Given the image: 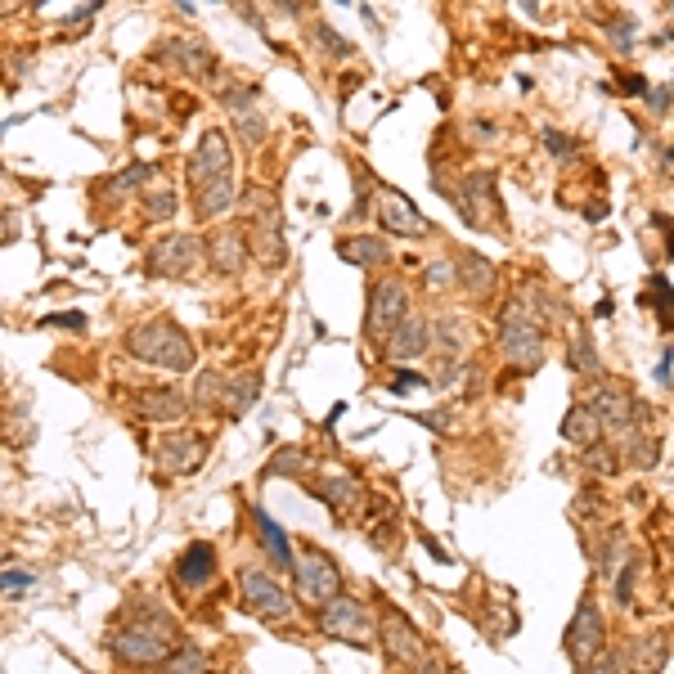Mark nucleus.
<instances>
[{
    "label": "nucleus",
    "instance_id": "obj_1",
    "mask_svg": "<svg viewBox=\"0 0 674 674\" xmlns=\"http://www.w3.org/2000/svg\"><path fill=\"white\" fill-rule=\"evenodd\" d=\"M180 643H185L180 621L162 603H153V598H131L127 612H122V621L112 625L108 638H103V647L112 652V661H118V665H136V670L167 665V656Z\"/></svg>",
    "mask_w": 674,
    "mask_h": 674
},
{
    "label": "nucleus",
    "instance_id": "obj_2",
    "mask_svg": "<svg viewBox=\"0 0 674 674\" xmlns=\"http://www.w3.org/2000/svg\"><path fill=\"white\" fill-rule=\"evenodd\" d=\"M548 328L517 301L508 297L495 315V337H499V356L517 369V374H535L544 360H548Z\"/></svg>",
    "mask_w": 674,
    "mask_h": 674
},
{
    "label": "nucleus",
    "instance_id": "obj_3",
    "mask_svg": "<svg viewBox=\"0 0 674 674\" xmlns=\"http://www.w3.org/2000/svg\"><path fill=\"white\" fill-rule=\"evenodd\" d=\"M235 211L244 216V235H248L252 257H257L266 270L284 266V261H288V248H284V216H279V198H275L266 185H252V189H244V198H239V207H235Z\"/></svg>",
    "mask_w": 674,
    "mask_h": 674
},
{
    "label": "nucleus",
    "instance_id": "obj_4",
    "mask_svg": "<svg viewBox=\"0 0 674 674\" xmlns=\"http://www.w3.org/2000/svg\"><path fill=\"white\" fill-rule=\"evenodd\" d=\"M127 351L153 369H171V374H185L194 369V343H189V333L171 319H149V324H136L127 333Z\"/></svg>",
    "mask_w": 674,
    "mask_h": 674
},
{
    "label": "nucleus",
    "instance_id": "obj_5",
    "mask_svg": "<svg viewBox=\"0 0 674 674\" xmlns=\"http://www.w3.org/2000/svg\"><path fill=\"white\" fill-rule=\"evenodd\" d=\"M378 647L391 665H409V670H449L440 661V652L418 634V625L400 612V607H383L378 616Z\"/></svg>",
    "mask_w": 674,
    "mask_h": 674
},
{
    "label": "nucleus",
    "instance_id": "obj_6",
    "mask_svg": "<svg viewBox=\"0 0 674 674\" xmlns=\"http://www.w3.org/2000/svg\"><path fill=\"white\" fill-rule=\"evenodd\" d=\"M293 585H297V603H306L310 612L333 603L343 594V572H337V562L315 548V544H301L297 548V562H293Z\"/></svg>",
    "mask_w": 674,
    "mask_h": 674
},
{
    "label": "nucleus",
    "instance_id": "obj_7",
    "mask_svg": "<svg viewBox=\"0 0 674 674\" xmlns=\"http://www.w3.org/2000/svg\"><path fill=\"white\" fill-rule=\"evenodd\" d=\"M414 310V293L400 275H383L369 284V310H365V337L374 347L387 343V333Z\"/></svg>",
    "mask_w": 674,
    "mask_h": 674
},
{
    "label": "nucleus",
    "instance_id": "obj_8",
    "mask_svg": "<svg viewBox=\"0 0 674 674\" xmlns=\"http://www.w3.org/2000/svg\"><path fill=\"white\" fill-rule=\"evenodd\" d=\"M315 625H319L328 638L351 643V647H374V634H378L374 612H369L360 598H351V594H337L333 603L315 607Z\"/></svg>",
    "mask_w": 674,
    "mask_h": 674
},
{
    "label": "nucleus",
    "instance_id": "obj_9",
    "mask_svg": "<svg viewBox=\"0 0 674 674\" xmlns=\"http://www.w3.org/2000/svg\"><path fill=\"white\" fill-rule=\"evenodd\" d=\"M603 647H607V621H603L598 598L585 594L581 607H576V616H572V625H567V634H562V652H567V661L576 670H594L598 656H603Z\"/></svg>",
    "mask_w": 674,
    "mask_h": 674
},
{
    "label": "nucleus",
    "instance_id": "obj_10",
    "mask_svg": "<svg viewBox=\"0 0 674 674\" xmlns=\"http://www.w3.org/2000/svg\"><path fill=\"white\" fill-rule=\"evenodd\" d=\"M585 400H589V409L598 414V423H603V432H607L612 440H616L621 432H630L634 423H652V405L638 400L625 383L603 378V383H594V391H589Z\"/></svg>",
    "mask_w": 674,
    "mask_h": 674
},
{
    "label": "nucleus",
    "instance_id": "obj_11",
    "mask_svg": "<svg viewBox=\"0 0 674 674\" xmlns=\"http://www.w3.org/2000/svg\"><path fill=\"white\" fill-rule=\"evenodd\" d=\"M449 207L459 211V220L468 225V230H490V225L499 220V180L490 167H477L459 180V189L449 194Z\"/></svg>",
    "mask_w": 674,
    "mask_h": 674
},
{
    "label": "nucleus",
    "instance_id": "obj_12",
    "mask_svg": "<svg viewBox=\"0 0 674 674\" xmlns=\"http://www.w3.org/2000/svg\"><path fill=\"white\" fill-rule=\"evenodd\" d=\"M239 598H244V607H248L257 621H266V625H288V621H293V607H297V594H288L275 576H266V572H257V567L239 572Z\"/></svg>",
    "mask_w": 674,
    "mask_h": 674
},
{
    "label": "nucleus",
    "instance_id": "obj_13",
    "mask_svg": "<svg viewBox=\"0 0 674 674\" xmlns=\"http://www.w3.org/2000/svg\"><path fill=\"white\" fill-rule=\"evenodd\" d=\"M374 211H378V225H383L391 239H414V244H423V239L436 235V225L409 202V194H400V189H391V185H378Z\"/></svg>",
    "mask_w": 674,
    "mask_h": 674
},
{
    "label": "nucleus",
    "instance_id": "obj_14",
    "mask_svg": "<svg viewBox=\"0 0 674 674\" xmlns=\"http://www.w3.org/2000/svg\"><path fill=\"white\" fill-rule=\"evenodd\" d=\"M310 495L333 513V522H360L365 517V504H369V490H365V482L360 477H351V473H324V477H315L310 482Z\"/></svg>",
    "mask_w": 674,
    "mask_h": 674
},
{
    "label": "nucleus",
    "instance_id": "obj_15",
    "mask_svg": "<svg viewBox=\"0 0 674 674\" xmlns=\"http://www.w3.org/2000/svg\"><path fill=\"white\" fill-rule=\"evenodd\" d=\"M225 180H235V149L230 140H225V131H202L194 158H189V185L194 194L198 189H211V185H225Z\"/></svg>",
    "mask_w": 674,
    "mask_h": 674
},
{
    "label": "nucleus",
    "instance_id": "obj_16",
    "mask_svg": "<svg viewBox=\"0 0 674 674\" xmlns=\"http://www.w3.org/2000/svg\"><path fill=\"white\" fill-rule=\"evenodd\" d=\"M198 257L202 252H198L194 235H162L145 252V275L149 279H185V275H194Z\"/></svg>",
    "mask_w": 674,
    "mask_h": 674
},
{
    "label": "nucleus",
    "instance_id": "obj_17",
    "mask_svg": "<svg viewBox=\"0 0 674 674\" xmlns=\"http://www.w3.org/2000/svg\"><path fill=\"white\" fill-rule=\"evenodd\" d=\"M432 319L423 315V310H409L391 333H387V343L378 347L383 351V360L387 365H414V360H423L427 351H432Z\"/></svg>",
    "mask_w": 674,
    "mask_h": 674
},
{
    "label": "nucleus",
    "instance_id": "obj_18",
    "mask_svg": "<svg viewBox=\"0 0 674 674\" xmlns=\"http://www.w3.org/2000/svg\"><path fill=\"white\" fill-rule=\"evenodd\" d=\"M153 459H158V468H162L167 477H189V473H198L202 459H207V436L176 427V432H167V436L158 440Z\"/></svg>",
    "mask_w": 674,
    "mask_h": 674
},
{
    "label": "nucleus",
    "instance_id": "obj_19",
    "mask_svg": "<svg viewBox=\"0 0 674 674\" xmlns=\"http://www.w3.org/2000/svg\"><path fill=\"white\" fill-rule=\"evenodd\" d=\"M202 252H207V266H211L216 275H225V279L244 275V266H248V257H252L244 230H216V235L202 244Z\"/></svg>",
    "mask_w": 674,
    "mask_h": 674
},
{
    "label": "nucleus",
    "instance_id": "obj_20",
    "mask_svg": "<svg viewBox=\"0 0 674 674\" xmlns=\"http://www.w3.org/2000/svg\"><path fill=\"white\" fill-rule=\"evenodd\" d=\"M455 279H459V288H464L473 301H490V297H495V288H499V270H495V261H490V257H482V252H473V248H464V252L455 257Z\"/></svg>",
    "mask_w": 674,
    "mask_h": 674
},
{
    "label": "nucleus",
    "instance_id": "obj_21",
    "mask_svg": "<svg viewBox=\"0 0 674 674\" xmlns=\"http://www.w3.org/2000/svg\"><path fill=\"white\" fill-rule=\"evenodd\" d=\"M171 576H176V585H180V589H207V585L216 581V548H211L207 539L185 544V553L176 557Z\"/></svg>",
    "mask_w": 674,
    "mask_h": 674
},
{
    "label": "nucleus",
    "instance_id": "obj_22",
    "mask_svg": "<svg viewBox=\"0 0 674 674\" xmlns=\"http://www.w3.org/2000/svg\"><path fill=\"white\" fill-rule=\"evenodd\" d=\"M513 297H517V301H522V306H526L544 328H562V324H567V315H572V306H567V301H562L548 284L531 279V275L517 284V293H513Z\"/></svg>",
    "mask_w": 674,
    "mask_h": 674
},
{
    "label": "nucleus",
    "instance_id": "obj_23",
    "mask_svg": "<svg viewBox=\"0 0 674 674\" xmlns=\"http://www.w3.org/2000/svg\"><path fill=\"white\" fill-rule=\"evenodd\" d=\"M337 257L351 261L356 270H387L391 266V244L383 235H347V239H337Z\"/></svg>",
    "mask_w": 674,
    "mask_h": 674
},
{
    "label": "nucleus",
    "instance_id": "obj_24",
    "mask_svg": "<svg viewBox=\"0 0 674 674\" xmlns=\"http://www.w3.org/2000/svg\"><path fill=\"white\" fill-rule=\"evenodd\" d=\"M136 414L145 423H171L176 427L189 414V400L176 387H145V391H136Z\"/></svg>",
    "mask_w": 674,
    "mask_h": 674
},
{
    "label": "nucleus",
    "instance_id": "obj_25",
    "mask_svg": "<svg viewBox=\"0 0 674 674\" xmlns=\"http://www.w3.org/2000/svg\"><path fill=\"white\" fill-rule=\"evenodd\" d=\"M252 522H257V535H261V548H266V557H270V567H279V572H293V562H297V548H293V539H288V531L266 513V508H257L252 513Z\"/></svg>",
    "mask_w": 674,
    "mask_h": 674
},
{
    "label": "nucleus",
    "instance_id": "obj_26",
    "mask_svg": "<svg viewBox=\"0 0 674 674\" xmlns=\"http://www.w3.org/2000/svg\"><path fill=\"white\" fill-rule=\"evenodd\" d=\"M261 396V378L257 374H235L220 383V414L225 418H244Z\"/></svg>",
    "mask_w": 674,
    "mask_h": 674
},
{
    "label": "nucleus",
    "instance_id": "obj_27",
    "mask_svg": "<svg viewBox=\"0 0 674 674\" xmlns=\"http://www.w3.org/2000/svg\"><path fill=\"white\" fill-rule=\"evenodd\" d=\"M432 351L436 356H449V360H464L468 356V324L459 319V315H440V319H432Z\"/></svg>",
    "mask_w": 674,
    "mask_h": 674
},
{
    "label": "nucleus",
    "instance_id": "obj_28",
    "mask_svg": "<svg viewBox=\"0 0 674 674\" xmlns=\"http://www.w3.org/2000/svg\"><path fill=\"white\" fill-rule=\"evenodd\" d=\"M581 468H585L589 477H616V473L625 468L621 445H616L612 436H598L594 445H585V449H581Z\"/></svg>",
    "mask_w": 674,
    "mask_h": 674
},
{
    "label": "nucleus",
    "instance_id": "obj_29",
    "mask_svg": "<svg viewBox=\"0 0 674 674\" xmlns=\"http://www.w3.org/2000/svg\"><path fill=\"white\" fill-rule=\"evenodd\" d=\"M562 436L585 449V445H594V440H598V436H607V432H603L598 414L589 409V400H576V405L567 409V418H562Z\"/></svg>",
    "mask_w": 674,
    "mask_h": 674
},
{
    "label": "nucleus",
    "instance_id": "obj_30",
    "mask_svg": "<svg viewBox=\"0 0 674 674\" xmlns=\"http://www.w3.org/2000/svg\"><path fill=\"white\" fill-rule=\"evenodd\" d=\"M567 369H572V374H585V378L603 374L598 347H594V337H589V328H585V324H576V333H572V347H567Z\"/></svg>",
    "mask_w": 674,
    "mask_h": 674
},
{
    "label": "nucleus",
    "instance_id": "obj_31",
    "mask_svg": "<svg viewBox=\"0 0 674 674\" xmlns=\"http://www.w3.org/2000/svg\"><path fill=\"white\" fill-rule=\"evenodd\" d=\"M643 306L656 310V324L661 333H674V284L665 275H652L647 288H643Z\"/></svg>",
    "mask_w": 674,
    "mask_h": 674
},
{
    "label": "nucleus",
    "instance_id": "obj_32",
    "mask_svg": "<svg viewBox=\"0 0 674 674\" xmlns=\"http://www.w3.org/2000/svg\"><path fill=\"white\" fill-rule=\"evenodd\" d=\"M149 180H153V167H149V162H131V167H127L122 176H112V180H103V185H99L95 194H103V198H112L108 207H118V202H122V198H127L131 189H140V185H149Z\"/></svg>",
    "mask_w": 674,
    "mask_h": 674
},
{
    "label": "nucleus",
    "instance_id": "obj_33",
    "mask_svg": "<svg viewBox=\"0 0 674 674\" xmlns=\"http://www.w3.org/2000/svg\"><path fill=\"white\" fill-rule=\"evenodd\" d=\"M351 180H356V202H351L347 220H365V216L374 211V202H378V180L369 176L365 162H351Z\"/></svg>",
    "mask_w": 674,
    "mask_h": 674
},
{
    "label": "nucleus",
    "instance_id": "obj_34",
    "mask_svg": "<svg viewBox=\"0 0 674 674\" xmlns=\"http://www.w3.org/2000/svg\"><path fill=\"white\" fill-rule=\"evenodd\" d=\"M310 46L319 50V59H333V63H337V59H356V46H351L347 37H337L328 23H315V28H310Z\"/></svg>",
    "mask_w": 674,
    "mask_h": 674
},
{
    "label": "nucleus",
    "instance_id": "obj_35",
    "mask_svg": "<svg viewBox=\"0 0 674 674\" xmlns=\"http://www.w3.org/2000/svg\"><path fill=\"white\" fill-rule=\"evenodd\" d=\"M539 145H544V149H548V158H553V162H562V167L581 158V145H576L567 131H557V127H544V131H539Z\"/></svg>",
    "mask_w": 674,
    "mask_h": 674
},
{
    "label": "nucleus",
    "instance_id": "obj_36",
    "mask_svg": "<svg viewBox=\"0 0 674 674\" xmlns=\"http://www.w3.org/2000/svg\"><path fill=\"white\" fill-rule=\"evenodd\" d=\"M418 387H432V378L418 374V369H409V365H391V369H387V391H391V396H409V391H418Z\"/></svg>",
    "mask_w": 674,
    "mask_h": 674
},
{
    "label": "nucleus",
    "instance_id": "obj_37",
    "mask_svg": "<svg viewBox=\"0 0 674 674\" xmlns=\"http://www.w3.org/2000/svg\"><path fill=\"white\" fill-rule=\"evenodd\" d=\"M235 127H239V136H248V145H261V140H266V131H270L266 112H257V103H248V108H239V112H235Z\"/></svg>",
    "mask_w": 674,
    "mask_h": 674
},
{
    "label": "nucleus",
    "instance_id": "obj_38",
    "mask_svg": "<svg viewBox=\"0 0 674 674\" xmlns=\"http://www.w3.org/2000/svg\"><path fill=\"white\" fill-rule=\"evenodd\" d=\"M176 207H180L176 189H158V194H149V198H145L140 216H145V220H171V216H176Z\"/></svg>",
    "mask_w": 674,
    "mask_h": 674
},
{
    "label": "nucleus",
    "instance_id": "obj_39",
    "mask_svg": "<svg viewBox=\"0 0 674 674\" xmlns=\"http://www.w3.org/2000/svg\"><path fill=\"white\" fill-rule=\"evenodd\" d=\"M306 468H310V455H306V449H279L266 473H270V477H275V473H284V477H301Z\"/></svg>",
    "mask_w": 674,
    "mask_h": 674
},
{
    "label": "nucleus",
    "instance_id": "obj_40",
    "mask_svg": "<svg viewBox=\"0 0 674 674\" xmlns=\"http://www.w3.org/2000/svg\"><path fill=\"white\" fill-rule=\"evenodd\" d=\"M634 581H638V557L630 553L621 562V572H616V603L621 607H634Z\"/></svg>",
    "mask_w": 674,
    "mask_h": 674
},
{
    "label": "nucleus",
    "instance_id": "obj_41",
    "mask_svg": "<svg viewBox=\"0 0 674 674\" xmlns=\"http://www.w3.org/2000/svg\"><path fill=\"white\" fill-rule=\"evenodd\" d=\"M162 670H207V652H202V647H194V643L185 638V643L167 656V665H162Z\"/></svg>",
    "mask_w": 674,
    "mask_h": 674
},
{
    "label": "nucleus",
    "instance_id": "obj_42",
    "mask_svg": "<svg viewBox=\"0 0 674 674\" xmlns=\"http://www.w3.org/2000/svg\"><path fill=\"white\" fill-rule=\"evenodd\" d=\"M423 284H427L432 293H445V288H459V279H455V261H432V266L423 270Z\"/></svg>",
    "mask_w": 674,
    "mask_h": 674
},
{
    "label": "nucleus",
    "instance_id": "obj_43",
    "mask_svg": "<svg viewBox=\"0 0 674 674\" xmlns=\"http://www.w3.org/2000/svg\"><path fill=\"white\" fill-rule=\"evenodd\" d=\"M414 418H418L427 432H440V436L455 427V423H449V409H423V414H414Z\"/></svg>",
    "mask_w": 674,
    "mask_h": 674
},
{
    "label": "nucleus",
    "instance_id": "obj_44",
    "mask_svg": "<svg viewBox=\"0 0 674 674\" xmlns=\"http://www.w3.org/2000/svg\"><path fill=\"white\" fill-rule=\"evenodd\" d=\"M652 112H656V118H661V112H670V103H674V81L670 86H661V90H647V99H643Z\"/></svg>",
    "mask_w": 674,
    "mask_h": 674
},
{
    "label": "nucleus",
    "instance_id": "obj_45",
    "mask_svg": "<svg viewBox=\"0 0 674 674\" xmlns=\"http://www.w3.org/2000/svg\"><path fill=\"white\" fill-rule=\"evenodd\" d=\"M607 37L616 41V50H630V37H634V19H612V23H607Z\"/></svg>",
    "mask_w": 674,
    "mask_h": 674
},
{
    "label": "nucleus",
    "instance_id": "obj_46",
    "mask_svg": "<svg viewBox=\"0 0 674 674\" xmlns=\"http://www.w3.org/2000/svg\"><path fill=\"white\" fill-rule=\"evenodd\" d=\"M616 81H621V90H625L630 99H647V90H652V86H647L638 72H616Z\"/></svg>",
    "mask_w": 674,
    "mask_h": 674
},
{
    "label": "nucleus",
    "instance_id": "obj_47",
    "mask_svg": "<svg viewBox=\"0 0 674 674\" xmlns=\"http://www.w3.org/2000/svg\"><path fill=\"white\" fill-rule=\"evenodd\" d=\"M0 589H32V572H6L0 576Z\"/></svg>",
    "mask_w": 674,
    "mask_h": 674
},
{
    "label": "nucleus",
    "instance_id": "obj_48",
    "mask_svg": "<svg viewBox=\"0 0 674 674\" xmlns=\"http://www.w3.org/2000/svg\"><path fill=\"white\" fill-rule=\"evenodd\" d=\"M418 539H423V548H427V553H432V557L440 562V567H445V562H449V553H445V548H440V544H436V539H432L427 531H418Z\"/></svg>",
    "mask_w": 674,
    "mask_h": 674
},
{
    "label": "nucleus",
    "instance_id": "obj_49",
    "mask_svg": "<svg viewBox=\"0 0 674 674\" xmlns=\"http://www.w3.org/2000/svg\"><path fill=\"white\" fill-rule=\"evenodd\" d=\"M607 211H612V207H607L603 198H594V202L585 207V220H594V225H598V220H607Z\"/></svg>",
    "mask_w": 674,
    "mask_h": 674
},
{
    "label": "nucleus",
    "instance_id": "obj_50",
    "mask_svg": "<svg viewBox=\"0 0 674 674\" xmlns=\"http://www.w3.org/2000/svg\"><path fill=\"white\" fill-rule=\"evenodd\" d=\"M46 324H59V328H86V315H50Z\"/></svg>",
    "mask_w": 674,
    "mask_h": 674
},
{
    "label": "nucleus",
    "instance_id": "obj_51",
    "mask_svg": "<svg viewBox=\"0 0 674 674\" xmlns=\"http://www.w3.org/2000/svg\"><path fill=\"white\" fill-rule=\"evenodd\" d=\"M473 131H477V136H473V145H490V140H495V136H499V131H495V127H490V122H477V127H473Z\"/></svg>",
    "mask_w": 674,
    "mask_h": 674
},
{
    "label": "nucleus",
    "instance_id": "obj_52",
    "mask_svg": "<svg viewBox=\"0 0 674 674\" xmlns=\"http://www.w3.org/2000/svg\"><path fill=\"white\" fill-rule=\"evenodd\" d=\"M616 315V301L612 297H598V306H594V319H612Z\"/></svg>",
    "mask_w": 674,
    "mask_h": 674
},
{
    "label": "nucleus",
    "instance_id": "obj_53",
    "mask_svg": "<svg viewBox=\"0 0 674 674\" xmlns=\"http://www.w3.org/2000/svg\"><path fill=\"white\" fill-rule=\"evenodd\" d=\"M670 360H674V347H670V351H665V360L656 365V383H665V387H670Z\"/></svg>",
    "mask_w": 674,
    "mask_h": 674
},
{
    "label": "nucleus",
    "instance_id": "obj_54",
    "mask_svg": "<svg viewBox=\"0 0 674 674\" xmlns=\"http://www.w3.org/2000/svg\"><path fill=\"white\" fill-rule=\"evenodd\" d=\"M19 10V0H0V19H6V14H14Z\"/></svg>",
    "mask_w": 674,
    "mask_h": 674
},
{
    "label": "nucleus",
    "instance_id": "obj_55",
    "mask_svg": "<svg viewBox=\"0 0 674 674\" xmlns=\"http://www.w3.org/2000/svg\"><path fill=\"white\" fill-rule=\"evenodd\" d=\"M670 6H674V0H670Z\"/></svg>",
    "mask_w": 674,
    "mask_h": 674
}]
</instances>
